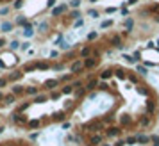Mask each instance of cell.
Instances as JSON below:
<instances>
[{"label": "cell", "instance_id": "cell-50", "mask_svg": "<svg viewBox=\"0 0 159 146\" xmlns=\"http://www.w3.org/2000/svg\"><path fill=\"white\" fill-rule=\"evenodd\" d=\"M129 78H130V82H134V84L138 82V77H136V75H129Z\"/></svg>", "mask_w": 159, "mask_h": 146}, {"label": "cell", "instance_id": "cell-21", "mask_svg": "<svg viewBox=\"0 0 159 146\" xmlns=\"http://www.w3.org/2000/svg\"><path fill=\"white\" fill-rule=\"evenodd\" d=\"M21 77H23V71H14V73H11L9 75L7 80H20Z\"/></svg>", "mask_w": 159, "mask_h": 146}, {"label": "cell", "instance_id": "cell-11", "mask_svg": "<svg viewBox=\"0 0 159 146\" xmlns=\"http://www.w3.org/2000/svg\"><path fill=\"white\" fill-rule=\"evenodd\" d=\"M38 66H40V61L30 62V64H25V66H23V73H30V71H34V69H38Z\"/></svg>", "mask_w": 159, "mask_h": 146}, {"label": "cell", "instance_id": "cell-18", "mask_svg": "<svg viewBox=\"0 0 159 146\" xmlns=\"http://www.w3.org/2000/svg\"><path fill=\"white\" fill-rule=\"evenodd\" d=\"M32 34H34V30H32V25H30V23H27V25L23 27V36H25V38H30Z\"/></svg>", "mask_w": 159, "mask_h": 146}, {"label": "cell", "instance_id": "cell-58", "mask_svg": "<svg viewBox=\"0 0 159 146\" xmlns=\"http://www.w3.org/2000/svg\"><path fill=\"white\" fill-rule=\"evenodd\" d=\"M136 2H138V0H129L127 4H129V5H132V4H136Z\"/></svg>", "mask_w": 159, "mask_h": 146}, {"label": "cell", "instance_id": "cell-48", "mask_svg": "<svg viewBox=\"0 0 159 146\" xmlns=\"http://www.w3.org/2000/svg\"><path fill=\"white\" fill-rule=\"evenodd\" d=\"M6 84H7V78H0V87H6Z\"/></svg>", "mask_w": 159, "mask_h": 146}, {"label": "cell", "instance_id": "cell-33", "mask_svg": "<svg viewBox=\"0 0 159 146\" xmlns=\"http://www.w3.org/2000/svg\"><path fill=\"white\" fill-rule=\"evenodd\" d=\"M138 73H139V75H143V77H145V75H147L149 71H147V68H145V66H141V64H139V66H138Z\"/></svg>", "mask_w": 159, "mask_h": 146}, {"label": "cell", "instance_id": "cell-8", "mask_svg": "<svg viewBox=\"0 0 159 146\" xmlns=\"http://www.w3.org/2000/svg\"><path fill=\"white\" fill-rule=\"evenodd\" d=\"M97 87H98V78H90V80L86 82V86H84L86 91H95Z\"/></svg>", "mask_w": 159, "mask_h": 146}, {"label": "cell", "instance_id": "cell-43", "mask_svg": "<svg viewBox=\"0 0 159 146\" xmlns=\"http://www.w3.org/2000/svg\"><path fill=\"white\" fill-rule=\"evenodd\" d=\"M16 23H18V25H23V27H25V25H27L29 21H27L25 18H18V20H16Z\"/></svg>", "mask_w": 159, "mask_h": 146}, {"label": "cell", "instance_id": "cell-22", "mask_svg": "<svg viewBox=\"0 0 159 146\" xmlns=\"http://www.w3.org/2000/svg\"><path fill=\"white\" fill-rule=\"evenodd\" d=\"M14 100H16V96H14V95L11 93V95H6L2 102H4V103H14Z\"/></svg>", "mask_w": 159, "mask_h": 146}, {"label": "cell", "instance_id": "cell-26", "mask_svg": "<svg viewBox=\"0 0 159 146\" xmlns=\"http://www.w3.org/2000/svg\"><path fill=\"white\" fill-rule=\"evenodd\" d=\"M73 91H75V89L72 87V84H68V86H64V87L61 89V93H63V95H72Z\"/></svg>", "mask_w": 159, "mask_h": 146}, {"label": "cell", "instance_id": "cell-44", "mask_svg": "<svg viewBox=\"0 0 159 146\" xmlns=\"http://www.w3.org/2000/svg\"><path fill=\"white\" fill-rule=\"evenodd\" d=\"M138 93H139V95H149V91L143 87V86H138Z\"/></svg>", "mask_w": 159, "mask_h": 146}, {"label": "cell", "instance_id": "cell-46", "mask_svg": "<svg viewBox=\"0 0 159 146\" xmlns=\"http://www.w3.org/2000/svg\"><path fill=\"white\" fill-rule=\"evenodd\" d=\"M123 59H125L127 62H136V59H134V57H130V55H123Z\"/></svg>", "mask_w": 159, "mask_h": 146}, {"label": "cell", "instance_id": "cell-51", "mask_svg": "<svg viewBox=\"0 0 159 146\" xmlns=\"http://www.w3.org/2000/svg\"><path fill=\"white\" fill-rule=\"evenodd\" d=\"M114 11H116V7H107V9H106V13H107V14H111V13H114Z\"/></svg>", "mask_w": 159, "mask_h": 146}, {"label": "cell", "instance_id": "cell-25", "mask_svg": "<svg viewBox=\"0 0 159 146\" xmlns=\"http://www.w3.org/2000/svg\"><path fill=\"white\" fill-rule=\"evenodd\" d=\"M11 30H13V23H11V21L2 23V32H11Z\"/></svg>", "mask_w": 159, "mask_h": 146}, {"label": "cell", "instance_id": "cell-20", "mask_svg": "<svg viewBox=\"0 0 159 146\" xmlns=\"http://www.w3.org/2000/svg\"><path fill=\"white\" fill-rule=\"evenodd\" d=\"M34 102L36 103H45V102H48V96L47 95H38V96H34Z\"/></svg>", "mask_w": 159, "mask_h": 146}, {"label": "cell", "instance_id": "cell-13", "mask_svg": "<svg viewBox=\"0 0 159 146\" xmlns=\"http://www.w3.org/2000/svg\"><path fill=\"white\" fill-rule=\"evenodd\" d=\"M113 75H114V71L107 68V69H104V71L100 73V80H109V78L113 77Z\"/></svg>", "mask_w": 159, "mask_h": 146}, {"label": "cell", "instance_id": "cell-62", "mask_svg": "<svg viewBox=\"0 0 159 146\" xmlns=\"http://www.w3.org/2000/svg\"><path fill=\"white\" fill-rule=\"evenodd\" d=\"M90 2H93V4H95V2H97V0H90Z\"/></svg>", "mask_w": 159, "mask_h": 146}, {"label": "cell", "instance_id": "cell-28", "mask_svg": "<svg viewBox=\"0 0 159 146\" xmlns=\"http://www.w3.org/2000/svg\"><path fill=\"white\" fill-rule=\"evenodd\" d=\"M138 143V136L134 137V136H130V137H127L125 139V144H136Z\"/></svg>", "mask_w": 159, "mask_h": 146}, {"label": "cell", "instance_id": "cell-45", "mask_svg": "<svg viewBox=\"0 0 159 146\" xmlns=\"http://www.w3.org/2000/svg\"><path fill=\"white\" fill-rule=\"evenodd\" d=\"M80 86H82V82H80V80H77V82H73V84H72V87H73V89H79Z\"/></svg>", "mask_w": 159, "mask_h": 146}, {"label": "cell", "instance_id": "cell-53", "mask_svg": "<svg viewBox=\"0 0 159 146\" xmlns=\"http://www.w3.org/2000/svg\"><path fill=\"white\" fill-rule=\"evenodd\" d=\"M54 69H57V71L63 69V64H61V62H59V64H54Z\"/></svg>", "mask_w": 159, "mask_h": 146}, {"label": "cell", "instance_id": "cell-37", "mask_svg": "<svg viewBox=\"0 0 159 146\" xmlns=\"http://www.w3.org/2000/svg\"><path fill=\"white\" fill-rule=\"evenodd\" d=\"M79 5H80V0H72L70 2V7H73V9H77Z\"/></svg>", "mask_w": 159, "mask_h": 146}, {"label": "cell", "instance_id": "cell-42", "mask_svg": "<svg viewBox=\"0 0 159 146\" xmlns=\"http://www.w3.org/2000/svg\"><path fill=\"white\" fill-rule=\"evenodd\" d=\"M50 64L48 62H40V66H38V69H48Z\"/></svg>", "mask_w": 159, "mask_h": 146}, {"label": "cell", "instance_id": "cell-30", "mask_svg": "<svg viewBox=\"0 0 159 146\" xmlns=\"http://www.w3.org/2000/svg\"><path fill=\"white\" fill-rule=\"evenodd\" d=\"M79 18H80L79 11H72V13H70V20H79Z\"/></svg>", "mask_w": 159, "mask_h": 146}, {"label": "cell", "instance_id": "cell-38", "mask_svg": "<svg viewBox=\"0 0 159 146\" xmlns=\"http://www.w3.org/2000/svg\"><path fill=\"white\" fill-rule=\"evenodd\" d=\"M13 7H14V9H21V7H23V0H16Z\"/></svg>", "mask_w": 159, "mask_h": 146}, {"label": "cell", "instance_id": "cell-61", "mask_svg": "<svg viewBox=\"0 0 159 146\" xmlns=\"http://www.w3.org/2000/svg\"><path fill=\"white\" fill-rule=\"evenodd\" d=\"M154 146H159V143H154Z\"/></svg>", "mask_w": 159, "mask_h": 146}, {"label": "cell", "instance_id": "cell-15", "mask_svg": "<svg viewBox=\"0 0 159 146\" xmlns=\"http://www.w3.org/2000/svg\"><path fill=\"white\" fill-rule=\"evenodd\" d=\"M109 41L113 43V46H116V48H122V46H123V45H122V38H120V36H113Z\"/></svg>", "mask_w": 159, "mask_h": 146}, {"label": "cell", "instance_id": "cell-55", "mask_svg": "<svg viewBox=\"0 0 159 146\" xmlns=\"http://www.w3.org/2000/svg\"><path fill=\"white\" fill-rule=\"evenodd\" d=\"M54 4H56V0H48V7H54Z\"/></svg>", "mask_w": 159, "mask_h": 146}, {"label": "cell", "instance_id": "cell-35", "mask_svg": "<svg viewBox=\"0 0 159 146\" xmlns=\"http://www.w3.org/2000/svg\"><path fill=\"white\" fill-rule=\"evenodd\" d=\"M111 25H113V20H106V21H102L100 27H102V29H107V27H111Z\"/></svg>", "mask_w": 159, "mask_h": 146}, {"label": "cell", "instance_id": "cell-10", "mask_svg": "<svg viewBox=\"0 0 159 146\" xmlns=\"http://www.w3.org/2000/svg\"><path fill=\"white\" fill-rule=\"evenodd\" d=\"M64 119H66L64 110H59V112H54V114H52V121H56V123H61V121H64Z\"/></svg>", "mask_w": 159, "mask_h": 146}, {"label": "cell", "instance_id": "cell-12", "mask_svg": "<svg viewBox=\"0 0 159 146\" xmlns=\"http://www.w3.org/2000/svg\"><path fill=\"white\" fill-rule=\"evenodd\" d=\"M90 55H93L91 46H82V48H80V57H82V59H88Z\"/></svg>", "mask_w": 159, "mask_h": 146}, {"label": "cell", "instance_id": "cell-56", "mask_svg": "<svg viewBox=\"0 0 159 146\" xmlns=\"http://www.w3.org/2000/svg\"><path fill=\"white\" fill-rule=\"evenodd\" d=\"M123 144H125V141H118V143H116L114 146H123Z\"/></svg>", "mask_w": 159, "mask_h": 146}, {"label": "cell", "instance_id": "cell-5", "mask_svg": "<svg viewBox=\"0 0 159 146\" xmlns=\"http://www.w3.org/2000/svg\"><path fill=\"white\" fill-rule=\"evenodd\" d=\"M68 11V5L66 4H61L57 7H52V16H61V14H64Z\"/></svg>", "mask_w": 159, "mask_h": 146}, {"label": "cell", "instance_id": "cell-39", "mask_svg": "<svg viewBox=\"0 0 159 146\" xmlns=\"http://www.w3.org/2000/svg\"><path fill=\"white\" fill-rule=\"evenodd\" d=\"M18 46H20V43H18V41H11V43H9V48L11 50H16Z\"/></svg>", "mask_w": 159, "mask_h": 146}, {"label": "cell", "instance_id": "cell-4", "mask_svg": "<svg viewBox=\"0 0 159 146\" xmlns=\"http://www.w3.org/2000/svg\"><path fill=\"white\" fill-rule=\"evenodd\" d=\"M11 121H13L14 125H25V127H27V123H29L27 116H23L21 112H14V114H11Z\"/></svg>", "mask_w": 159, "mask_h": 146}, {"label": "cell", "instance_id": "cell-34", "mask_svg": "<svg viewBox=\"0 0 159 146\" xmlns=\"http://www.w3.org/2000/svg\"><path fill=\"white\" fill-rule=\"evenodd\" d=\"M97 38H98V32H97V30H93V32L88 34V39H90V41H93V39H97Z\"/></svg>", "mask_w": 159, "mask_h": 146}, {"label": "cell", "instance_id": "cell-17", "mask_svg": "<svg viewBox=\"0 0 159 146\" xmlns=\"http://www.w3.org/2000/svg\"><path fill=\"white\" fill-rule=\"evenodd\" d=\"M38 93H40V89L38 87H25V95H29V96H38Z\"/></svg>", "mask_w": 159, "mask_h": 146}, {"label": "cell", "instance_id": "cell-9", "mask_svg": "<svg viewBox=\"0 0 159 146\" xmlns=\"http://www.w3.org/2000/svg\"><path fill=\"white\" fill-rule=\"evenodd\" d=\"M57 86H59V80H57V78H48V80L43 84V87L45 89H56Z\"/></svg>", "mask_w": 159, "mask_h": 146}, {"label": "cell", "instance_id": "cell-60", "mask_svg": "<svg viewBox=\"0 0 159 146\" xmlns=\"http://www.w3.org/2000/svg\"><path fill=\"white\" fill-rule=\"evenodd\" d=\"M2 132H4V127H0V134H2Z\"/></svg>", "mask_w": 159, "mask_h": 146}, {"label": "cell", "instance_id": "cell-59", "mask_svg": "<svg viewBox=\"0 0 159 146\" xmlns=\"http://www.w3.org/2000/svg\"><path fill=\"white\" fill-rule=\"evenodd\" d=\"M4 96H6V95H2V93H0V100H4Z\"/></svg>", "mask_w": 159, "mask_h": 146}, {"label": "cell", "instance_id": "cell-24", "mask_svg": "<svg viewBox=\"0 0 159 146\" xmlns=\"http://www.w3.org/2000/svg\"><path fill=\"white\" fill-rule=\"evenodd\" d=\"M139 125H141V127H149V125H150V116H141Z\"/></svg>", "mask_w": 159, "mask_h": 146}, {"label": "cell", "instance_id": "cell-2", "mask_svg": "<svg viewBox=\"0 0 159 146\" xmlns=\"http://www.w3.org/2000/svg\"><path fill=\"white\" fill-rule=\"evenodd\" d=\"M102 130V121L100 119H93V121H90L88 125H84V132H100Z\"/></svg>", "mask_w": 159, "mask_h": 146}, {"label": "cell", "instance_id": "cell-14", "mask_svg": "<svg viewBox=\"0 0 159 146\" xmlns=\"http://www.w3.org/2000/svg\"><path fill=\"white\" fill-rule=\"evenodd\" d=\"M11 93H13L14 96H20V95H25V87H23V86H13V89H11Z\"/></svg>", "mask_w": 159, "mask_h": 146}, {"label": "cell", "instance_id": "cell-29", "mask_svg": "<svg viewBox=\"0 0 159 146\" xmlns=\"http://www.w3.org/2000/svg\"><path fill=\"white\" fill-rule=\"evenodd\" d=\"M98 89H100V91H109V86L106 84V80H102V82H98Z\"/></svg>", "mask_w": 159, "mask_h": 146}, {"label": "cell", "instance_id": "cell-54", "mask_svg": "<svg viewBox=\"0 0 159 146\" xmlns=\"http://www.w3.org/2000/svg\"><path fill=\"white\" fill-rule=\"evenodd\" d=\"M4 45H6V39H4V38H0V48H2Z\"/></svg>", "mask_w": 159, "mask_h": 146}, {"label": "cell", "instance_id": "cell-1", "mask_svg": "<svg viewBox=\"0 0 159 146\" xmlns=\"http://www.w3.org/2000/svg\"><path fill=\"white\" fill-rule=\"evenodd\" d=\"M98 62H100L98 54H97V52H93V55H90L88 59H84V69H93Z\"/></svg>", "mask_w": 159, "mask_h": 146}, {"label": "cell", "instance_id": "cell-3", "mask_svg": "<svg viewBox=\"0 0 159 146\" xmlns=\"http://www.w3.org/2000/svg\"><path fill=\"white\" fill-rule=\"evenodd\" d=\"M80 69H84V59H75L70 62V73H79Z\"/></svg>", "mask_w": 159, "mask_h": 146}, {"label": "cell", "instance_id": "cell-41", "mask_svg": "<svg viewBox=\"0 0 159 146\" xmlns=\"http://www.w3.org/2000/svg\"><path fill=\"white\" fill-rule=\"evenodd\" d=\"M61 96V93H59V91H54V93H52V95H50V100H57V98H59Z\"/></svg>", "mask_w": 159, "mask_h": 146}, {"label": "cell", "instance_id": "cell-36", "mask_svg": "<svg viewBox=\"0 0 159 146\" xmlns=\"http://www.w3.org/2000/svg\"><path fill=\"white\" fill-rule=\"evenodd\" d=\"M29 107H30V103H29V102H27V103H21L20 107H18V112H23V110H27Z\"/></svg>", "mask_w": 159, "mask_h": 146}, {"label": "cell", "instance_id": "cell-47", "mask_svg": "<svg viewBox=\"0 0 159 146\" xmlns=\"http://www.w3.org/2000/svg\"><path fill=\"white\" fill-rule=\"evenodd\" d=\"M7 13H9V7H2V9H0V14H2V16L7 14Z\"/></svg>", "mask_w": 159, "mask_h": 146}, {"label": "cell", "instance_id": "cell-57", "mask_svg": "<svg viewBox=\"0 0 159 146\" xmlns=\"http://www.w3.org/2000/svg\"><path fill=\"white\" fill-rule=\"evenodd\" d=\"M4 146H18V144H16V143H6Z\"/></svg>", "mask_w": 159, "mask_h": 146}, {"label": "cell", "instance_id": "cell-19", "mask_svg": "<svg viewBox=\"0 0 159 146\" xmlns=\"http://www.w3.org/2000/svg\"><path fill=\"white\" fill-rule=\"evenodd\" d=\"M138 143H139V144H149V143H150V137L145 136V134H139V136H138Z\"/></svg>", "mask_w": 159, "mask_h": 146}, {"label": "cell", "instance_id": "cell-31", "mask_svg": "<svg viewBox=\"0 0 159 146\" xmlns=\"http://www.w3.org/2000/svg\"><path fill=\"white\" fill-rule=\"evenodd\" d=\"M88 14H90L91 18H98V16H100V13L97 9H90V11H88Z\"/></svg>", "mask_w": 159, "mask_h": 146}, {"label": "cell", "instance_id": "cell-40", "mask_svg": "<svg viewBox=\"0 0 159 146\" xmlns=\"http://www.w3.org/2000/svg\"><path fill=\"white\" fill-rule=\"evenodd\" d=\"M72 77H73V73H70V75H63V77H61V82H68V80H72Z\"/></svg>", "mask_w": 159, "mask_h": 146}, {"label": "cell", "instance_id": "cell-27", "mask_svg": "<svg viewBox=\"0 0 159 146\" xmlns=\"http://www.w3.org/2000/svg\"><path fill=\"white\" fill-rule=\"evenodd\" d=\"M132 27H134V21H132V20H125V29H127V34H129L130 30H132Z\"/></svg>", "mask_w": 159, "mask_h": 146}, {"label": "cell", "instance_id": "cell-16", "mask_svg": "<svg viewBox=\"0 0 159 146\" xmlns=\"http://www.w3.org/2000/svg\"><path fill=\"white\" fill-rule=\"evenodd\" d=\"M41 125V119H29V123H27V128L30 130H34V128H38Z\"/></svg>", "mask_w": 159, "mask_h": 146}, {"label": "cell", "instance_id": "cell-52", "mask_svg": "<svg viewBox=\"0 0 159 146\" xmlns=\"http://www.w3.org/2000/svg\"><path fill=\"white\" fill-rule=\"evenodd\" d=\"M82 23H84V21H82V20H75V27H80V25H82Z\"/></svg>", "mask_w": 159, "mask_h": 146}, {"label": "cell", "instance_id": "cell-32", "mask_svg": "<svg viewBox=\"0 0 159 146\" xmlns=\"http://www.w3.org/2000/svg\"><path fill=\"white\" fill-rule=\"evenodd\" d=\"M147 109H149V114L154 112V100H149V102H147Z\"/></svg>", "mask_w": 159, "mask_h": 146}, {"label": "cell", "instance_id": "cell-49", "mask_svg": "<svg viewBox=\"0 0 159 146\" xmlns=\"http://www.w3.org/2000/svg\"><path fill=\"white\" fill-rule=\"evenodd\" d=\"M129 121H130L129 116H123V118H122V123H123V125H125V123H129Z\"/></svg>", "mask_w": 159, "mask_h": 146}, {"label": "cell", "instance_id": "cell-23", "mask_svg": "<svg viewBox=\"0 0 159 146\" xmlns=\"http://www.w3.org/2000/svg\"><path fill=\"white\" fill-rule=\"evenodd\" d=\"M114 75H116V78H120V80H125L127 78V75H125V71L123 69H114Z\"/></svg>", "mask_w": 159, "mask_h": 146}, {"label": "cell", "instance_id": "cell-6", "mask_svg": "<svg viewBox=\"0 0 159 146\" xmlns=\"http://www.w3.org/2000/svg\"><path fill=\"white\" fill-rule=\"evenodd\" d=\"M102 141H104V136H102L100 132H95V134L90 137V144H91V146H98Z\"/></svg>", "mask_w": 159, "mask_h": 146}, {"label": "cell", "instance_id": "cell-7", "mask_svg": "<svg viewBox=\"0 0 159 146\" xmlns=\"http://www.w3.org/2000/svg\"><path fill=\"white\" fill-rule=\"evenodd\" d=\"M122 134V128L120 127H107L106 128V136L107 137H118Z\"/></svg>", "mask_w": 159, "mask_h": 146}]
</instances>
